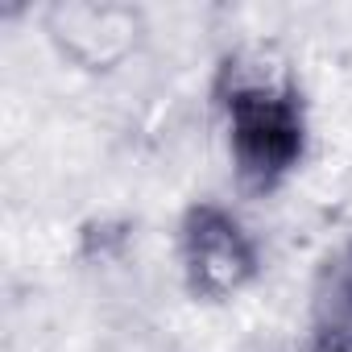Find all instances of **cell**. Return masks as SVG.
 Masks as SVG:
<instances>
[{
	"label": "cell",
	"mask_w": 352,
	"mask_h": 352,
	"mask_svg": "<svg viewBox=\"0 0 352 352\" xmlns=\"http://www.w3.org/2000/svg\"><path fill=\"white\" fill-rule=\"evenodd\" d=\"M216 104L241 183L274 191L307 153V108L290 67L270 50H236L220 67Z\"/></svg>",
	"instance_id": "cell-1"
},
{
	"label": "cell",
	"mask_w": 352,
	"mask_h": 352,
	"mask_svg": "<svg viewBox=\"0 0 352 352\" xmlns=\"http://www.w3.org/2000/svg\"><path fill=\"white\" fill-rule=\"evenodd\" d=\"M179 257H183V278L195 298L220 302L245 290L257 278V245L245 232V224L216 208V204H195L183 216L179 228Z\"/></svg>",
	"instance_id": "cell-2"
},
{
	"label": "cell",
	"mask_w": 352,
	"mask_h": 352,
	"mask_svg": "<svg viewBox=\"0 0 352 352\" xmlns=\"http://www.w3.org/2000/svg\"><path fill=\"white\" fill-rule=\"evenodd\" d=\"M311 348L352 352V241L331 249L311 286Z\"/></svg>",
	"instance_id": "cell-3"
}]
</instances>
